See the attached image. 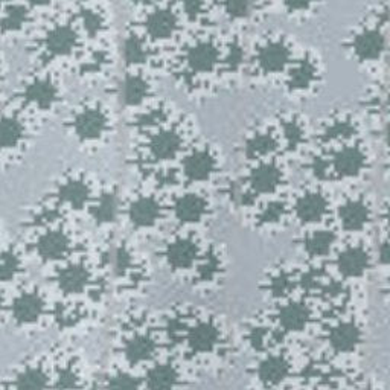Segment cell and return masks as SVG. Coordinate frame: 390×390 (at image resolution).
<instances>
[{
	"mask_svg": "<svg viewBox=\"0 0 390 390\" xmlns=\"http://www.w3.org/2000/svg\"><path fill=\"white\" fill-rule=\"evenodd\" d=\"M134 383L132 379H128L127 377H119L116 382L113 383V390H133Z\"/></svg>",
	"mask_w": 390,
	"mask_h": 390,
	"instance_id": "4dcf8cb0",
	"label": "cell"
},
{
	"mask_svg": "<svg viewBox=\"0 0 390 390\" xmlns=\"http://www.w3.org/2000/svg\"><path fill=\"white\" fill-rule=\"evenodd\" d=\"M146 37L151 40L165 42L170 37H174L179 31L180 13L174 11L172 5L162 8L156 6L151 13L146 15Z\"/></svg>",
	"mask_w": 390,
	"mask_h": 390,
	"instance_id": "7c38bea8",
	"label": "cell"
},
{
	"mask_svg": "<svg viewBox=\"0 0 390 390\" xmlns=\"http://www.w3.org/2000/svg\"><path fill=\"white\" fill-rule=\"evenodd\" d=\"M154 82L150 73L144 69H130L122 84V98L128 106H139L153 95Z\"/></svg>",
	"mask_w": 390,
	"mask_h": 390,
	"instance_id": "9a60e30c",
	"label": "cell"
},
{
	"mask_svg": "<svg viewBox=\"0 0 390 390\" xmlns=\"http://www.w3.org/2000/svg\"><path fill=\"white\" fill-rule=\"evenodd\" d=\"M263 372L267 378H275L279 377L284 372V365L281 361H270V363H267L263 369Z\"/></svg>",
	"mask_w": 390,
	"mask_h": 390,
	"instance_id": "f546056e",
	"label": "cell"
},
{
	"mask_svg": "<svg viewBox=\"0 0 390 390\" xmlns=\"http://www.w3.org/2000/svg\"><path fill=\"white\" fill-rule=\"evenodd\" d=\"M116 279L118 282L125 281L122 287H134L139 289L148 281V272H145V264H142L136 249L130 247L128 243H120L116 250Z\"/></svg>",
	"mask_w": 390,
	"mask_h": 390,
	"instance_id": "9c48e42d",
	"label": "cell"
},
{
	"mask_svg": "<svg viewBox=\"0 0 390 390\" xmlns=\"http://www.w3.org/2000/svg\"><path fill=\"white\" fill-rule=\"evenodd\" d=\"M68 246H69V239L63 234V232H52V234L46 235L42 239L40 253L46 258H55L66 252Z\"/></svg>",
	"mask_w": 390,
	"mask_h": 390,
	"instance_id": "7402d4cb",
	"label": "cell"
},
{
	"mask_svg": "<svg viewBox=\"0 0 390 390\" xmlns=\"http://www.w3.org/2000/svg\"><path fill=\"white\" fill-rule=\"evenodd\" d=\"M226 48L222 49L221 44L218 46L213 39H197L184 51V73H188V77L195 73H210L220 61H222V66H225Z\"/></svg>",
	"mask_w": 390,
	"mask_h": 390,
	"instance_id": "277c9868",
	"label": "cell"
},
{
	"mask_svg": "<svg viewBox=\"0 0 390 390\" xmlns=\"http://www.w3.org/2000/svg\"><path fill=\"white\" fill-rule=\"evenodd\" d=\"M370 264H372V255H370L369 249L361 244H349L343 247L337 256V267L348 279L363 277Z\"/></svg>",
	"mask_w": 390,
	"mask_h": 390,
	"instance_id": "4fadbf2b",
	"label": "cell"
},
{
	"mask_svg": "<svg viewBox=\"0 0 390 390\" xmlns=\"http://www.w3.org/2000/svg\"><path fill=\"white\" fill-rule=\"evenodd\" d=\"M111 125H113L111 113L99 102L81 107L72 120L75 136L90 148H98V145L107 142L111 134Z\"/></svg>",
	"mask_w": 390,
	"mask_h": 390,
	"instance_id": "7a4b0ae2",
	"label": "cell"
},
{
	"mask_svg": "<svg viewBox=\"0 0 390 390\" xmlns=\"http://www.w3.org/2000/svg\"><path fill=\"white\" fill-rule=\"evenodd\" d=\"M225 8V14L239 25H252L253 22H258L259 17H261L265 11L263 9L264 5H256V4H225L220 5Z\"/></svg>",
	"mask_w": 390,
	"mask_h": 390,
	"instance_id": "ffe728a7",
	"label": "cell"
},
{
	"mask_svg": "<svg viewBox=\"0 0 390 390\" xmlns=\"http://www.w3.org/2000/svg\"><path fill=\"white\" fill-rule=\"evenodd\" d=\"M285 172L282 165L275 162V159H268L267 162H259L256 170L250 174V183L259 194H272L282 188L285 183Z\"/></svg>",
	"mask_w": 390,
	"mask_h": 390,
	"instance_id": "2e32d148",
	"label": "cell"
},
{
	"mask_svg": "<svg viewBox=\"0 0 390 390\" xmlns=\"http://www.w3.org/2000/svg\"><path fill=\"white\" fill-rule=\"evenodd\" d=\"M320 81V66L319 61L314 57L305 55L303 58L293 68V73H290L289 81H287V87H289L293 94L297 95H308L310 92L315 89Z\"/></svg>",
	"mask_w": 390,
	"mask_h": 390,
	"instance_id": "5bb4252c",
	"label": "cell"
},
{
	"mask_svg": "<svg viewBox=\"0 0 390 390\" xmlns=\"http://www.w3.org/2000/svg\"><path fill=\"white\" fill-rule=\"evenodd\" d=\"M281 315H282V323L287 328L297 329L301 328L306 320V310L301 303H291L284 306Z\"/></svg>",
	"mask_w": 390,
	"mask_h": 390,
	"instance_id": "d4e9b609",
	"label": "cell"
},
{
	"mask_svg": "<svg viewBox=\"0 0 390 390\" xmlns=\"http://www.w3.org/2000/svg\"><path fill=\"white\" fill-rule=\"evenodd\" d=\"M331 200L320 189L308 188L296 195L293 203V213L303 225H315L322 222L329 215Z\"/></svg>",
	"mask_w": 390,
	"mask_h": 390,
	"instance_id": "ba28073f",
	"label": "cell"
},
{
	"mask_svg": "<svg viewBox=\"0 0 390 390\" xmlns=\"http://www.w3.org/2000/svg\"><path fill=\"white\" fill-rule=\"evenodd\" d=\"M60 285L68 293H80L92 285V273L82 265L66 268L60 276Z\"/></svg>",
	"mask_w": 390,
	"mask_h": 390,
	"instance_id": "ac0fdd59",
	"label": "cell"
},
{
	"mask_svg": "<svg viewBox=\"0 0 390 390\" xmlns=\"http://www.w3.org/2000/svg\"><path fill=\"white\" fill-rule=\"evenodd\" d=\"M20 136V128L14 120H4L0 124V145H11Z\"/></svg>",
	"mask_w": 390,
	"mask_h": 390,
	"instance_id": "4316f807",
	"label": "cell"
},
{
	"mask_svg": "<svg viewBox=\"0 0 390 390\" xmlns=\"http://www.w3.org/2000/svg\"><path fill=\"white\" fill-rule=\"evenodd\" d=\"M372 204L363 197V194L349 195L339 208L340 222L348 232H363L372 221Z\"/></svg>",
	"mask_w": 390,
	"mask_h": 390,
	"instance_id": "30bf717a",
	"label": "cell"
},
{
	"mask_svg": "<svg viewBox=\"0 0 390 390\" xmlns=\"http://www.w3.org/2000/svg\"><path fill=\"white\" fill-rule=\"evenodd\" d=\"M171 213L183 226L200 227L210 218L212 203L206 195L188 192L174 199Z\"/></svg>",
	"mask_w": 390,
	"mask_h": 390,
	"instance_id": "8992f818",
	"label": "cell"
},
{
	"mask_svg": "<svg viewBox=\"0 0 390 390\" xmlns=\"http://www.w3.org/2000/svg\"><path fill=\"white\" fill-rule=\"evenodd\" d=\"M151 351V346H150V341L145 340V339H136L133 340L132 345H130L128 348V352L130 356H132L133 358H141L144 356H148V352Z\"/></svg>",
	"mask_w": 390,
	"mask_h": 390,
	"instance_id": "f1b7e54d",
	"label": "cell"
},
{
	"mask_svg": "<svg viewBox=\"0 0 390 390\" xmlns=\"http://www.w3.org/2000/svg\"><path fill=\"white\" fill-rule=\"evenodd\" d=\"M46 386V377L40 370H26L17 382L18 390H43Z\"/></svg>",
	"mask_w": 390,
	"mask_h": 390,
	"instance_id": "484cf974",
	"label": "cell"
},
{
	"mask_svg": "<svg viewBox=\"0 0 390 390\" xmlns=\"http://www.w3.org/2000/svg\"><path fill=\"white\" fill-rule=\"evenodd\" d=\"M349 51L361 64L374 66L383 60L386 52V32L375 23L361 26L351 37Z\"/></svg>",
	"mask_w": 390,
	"mask_h": 390,
	"instance_id": "3957f363",
	"label": "cell"
},
{
	"mask_svg": "<svg viewBox=\"0 0 390 390\" xmlns=\"http://www.w3.org/2000/svg\"><path fill=\"white\" fill-rule=\"evenodd\" d=\"M40 313H42V301L40 297L35 294L23 296L14 306L15 317L25 323L34 322L37 317H39Z\"/></svg>",
	"mask_w": 390,
	"mask_h": 390,
	"instance_id": "44dd1931",
	"label": "cell"
},
{
	"mask_svg": "<svg viewBox=\"0 0 390 390\" xmlns=\"http://www.w3.org/2000/svg\"><path fill=\"white\" fill-rule=\"evenodd\" d=\"M291 58V48L281 35H270L258 46L255 51V68L263 77H272L281 73L287 61Z\"/></svg>",
	"mask_w": 390,
	"mask_h": 390,
	"instance_id": "5b68a950",
	"label": "cell"
},
{
	"mask_svg": "<svg viewBox=\"0 0 390 390\" xmlns=\"http://www.w3.org/2000/svg\"><path fill=\"white\" fill-rule=\"evenodd\" d=\"M27 95H30V98L34 102H37L40 107L49 108L55 104V102H57L60 92L54 81L48 78H40L34 81L32 84L27 87Z\"/></svg>",
	"mask_w": 390,
	"mask_h": 390,
	"instance_id": "d6986e66",
	"label": "cell"
},
{
	"mask_svg": "<svg viewBox=\"0 0 390 390\" xmlns=\"http://www.w3.org/2000/svg\"><path fill=\"white\" fill-rule=\"evenodd\" d=\"M165 209L153 194L136 192L122 200L120 218H125L136 234L154 235L162 226Z\"/></svg>",
	"mask_w": 390,
	"mask_h": 390,
	"instance_id": "6da1fadb",
	"label": "cell"
},
{
	"mask_svg": "<svg viewBox=\"0 0 390 390\" xmlns=\"http://www.w3.org/2000/svg\"><path fill=\"white\" fill-rule=\"evenodd\" d=\"M277 134L281 139L282 150L289 154H299L305 150L306 144H308V127H306V120H303L297 115H285L277 120Z\"/></svg>",
	"mask_w": 390,
	"mask_h": 390,
	"instance_id": "8fae6325",
	"label": "cell"
},
{
	"mask_svg": "<svg viewBox=\"0 0 390 390\" xmlns=\"http://www.w3.org/2000/svg\"><path fill=\"white\" fill-rule=\"evenodd\" d=\"M360 337V331L354 327V325H341L332 334V341L337 348L349 349L354 346Z\"/></svg>",
	"mask_w": 390,
	"mask_h": 390,
	"instance_id": "cb8c5ba5",
	"label": "cell"
},
{
	"mask_svg": "<svg viewBox=\"0 0 390 390\" xmlns=\"http://www.w3.org/2000/svg\"><path fill=\"white\" fill-rule=\"evenodd\" d=\"M172 383V374L170 369H159L151 375V386L157 390H163Z\"/></svg>",
	"mask_w": 390,
	"mask_h": 390,
	"instance_id": "83f0119b",
	"label": "cell"
},
{
	"mask_svg": "<svg viewBox=\"0 0 390 390\" xmlns=\"http://www.w3.org/2000/svg\"><path fill=\"white\" fill-rule=\"evenodd\" d=\"M75 43V34L70 27H58L49 37V49L55 54H66Z\"/></svg>",
	"mask_w": 390,
	"mask_h": 390,
	"instance_id": "603a6c76",
	"label": "cell"
},
{
	"mask_svg": "<svg viewBox=\"0 0 390 390\" xmlns=\"http://www.w3.org/2000/svg\"><path fill=\"white\" fill-rule=\"evenodd\" d=\"M336 243V235L332 230L311 229L306 230V234L301 239V246L303 252L311 258H320L331 252L332 244Z\"/></svg>",
	"mask_w": 390,
	"mask_h": 390,
	"instance_id": "e0dca14e",
	"label": "cell"
},
{
	"mask_svg": "<svg viewBox=\"0 0 390 390\" xmlns=\"http://www.w3.org/2000/svg\"><path fill=\"white\" fill-rule=\"evenodd\" d=\"M220 172V157L209 145H201L187 157L183 174L189 183H210Z\"/></svg>",
	"mask_w": 390,
	"mask_h": 390,
	"instance_id": "52a82bcc",
	"label": "cell"
}]
</instances>
